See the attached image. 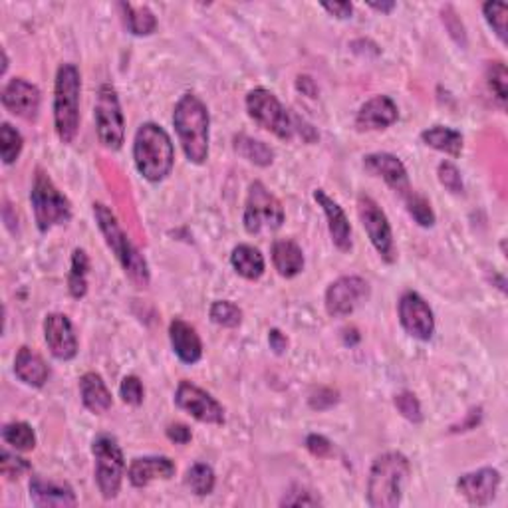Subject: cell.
<instances>
[{"mask_svg":"<svg viewBox=\"0 0 508 508\" xmlns=\"http://www.w3.org/2000/svg\"><path fill=\"white\" fill-rule=\"evenodd\" d=\"M498 486H501V473L493 467H485L459 477L457 491L467 498L469 504L486 506L495 501Z\"/></svg>","mask_w":508,"mask_h":508,"instance_id":"17","label":"cell"},{"mask_svg":"<svg viewBox=\"0 0 508 508\" xmlns=\"http://www.w3.org/2000/svg\"><path fill=\"white\" fill-rule=\"evenodd\" d=\"M246 112L256 125L274 133L282 142H292L297 135L308 143L318 140V133L314 132V127L298 116L290 114V109H286L282 101L266 88H254L248 91Z\"/></svg>","mask_w":508,"mask_h":508,"instance_id":"1","label":"cell"},{"mask_svg":"<svg viewBox=\"0 0 508 508\" xmlns=\"http://www.w3.org/2000/svg\"><path fill=\"white\" fill-rule=\"evenodd\" d=\"M88 274H90V256L84 248H73L72 264L68 272V290L72 298H84L88 294Z\"/></svg>","mask_w":508,"mask_h":508,"instance_id":"31","label":"cell"},{"mask_svg":"<svg viewBox=\"0 0 508 508\" xmlns=\"http://www.w3.org/2000/svg\"><path fill=\"white\" fill-rule=\"evenodd\" d=\"M369 298V284L362 276H341L326 290L324 306L331 318H346Z\"/></svg>","mask_w":508,"mask_h":508,"instance_id":"12","label":"cell"},{"mask_svg":"<svg viewBox=\"0 0 508 508\" xmlns=\"http://www.w3.org/2000/svg\"><path fill=\"white\" fill-rule=\"evenodd\" d=\"M22 147H24V137L16 127L6 122L0 125V155H3L4 165H13L18 157H21Z\"/></svg>","mask_w":508,"mask_h":508,"instance_id":"35","label":"cell"},{"mask_svg":"<svg viewBox=\"0 0 508 508\" xmlns=\"http://www.w3.org/2000/svg\"><path fill=\"white\" fill-rule=\"evenodd\" d=\"M314 201L318 202V207H322L328 220V230L331 237V243L341 253H349L354 246L352 240V225H349V219L346 217L344 209H341L338 202L326 195L324 189L314 191Z\"/></svg>","mask_w":508,"mask_h":508,"instance_id":"19","label":"cell"},{"mask_svg":"<svg viewBox=\"0 0 508 508\" xmlns=\"http://www.w3.org/2000/svg\"><path fill=\"white\" fill-rule=\"evenodd\" d=\"M395 409L400 411L405 419L411 421V423H421L423 421V409H421V403L415 393L411 392H401L395 395L393 400Z\"/></svg>","mask_w":508,"mask_h":508,"instance_id":"40","label":"cell"},{"mask_svg":"<svg viewBox=\"0 0 508 508\" xmlns=\"http://www.w3.org/2000/svg\"><path fill=\"white\" fill-rule=\"evenodd\" d=\"M80 397L90 413L101 415L112 409L114 397L108 390L104 377L96 372H86L80 377Z\"/></svg>","mask_w":508,"mask_h":508,"instance_id":"25","label":"cell"},{"mask_svg":"<svg viewBox=\"0 0 508 508\" xmlns=\"http://www.w3.org/2000/svg\"><path fill=\"white\" fill-rule=\"evenodd\" d=\"M30 501L34 506L40 508H70L78 504L76 493L66 483H56V480H46L39 475L30 477Z\"/></svg>","mask_w":508,"mask_h":508,"instance_id":"21","label":"cell"},{"mask_svg":"<svg viewBox=\"0 0 508 508\" xmlns=\"http://www.w3.org/2000/svg\"><path fill=\"white\" fill-rule=\"evenodd\" d=\"M403 199H405V209H408L415 223L423 228H429L435 225L437 217H435V212H433V207L427 199L415 191H409Z\"/></svg>","mask_w":508,"mask_h":508,"instance_id":"36","label":"cell"},{"mask_svg":"<svg viewBox=\"0 0 508 508\" xmlns=\"http://www.w3.org/2000/svg\"><path fill=\"white\" fill-rule=\"evenodd\" d=\"M169 340L175 356H177L183 364L193 366L201 362L202 357V341L197 334V330L181 318H175L169 324Z\"/></svg>","mask_w":508,"mask_h":508,"instance_id":"23","label":"cell"},{"mask_svg":"<svg viewBox=\"0 0 508 508\" xmlns=\"http://www.w3.org/2000/svg\"><path fill=\"white\" fill-rule=\"evenodd\" d=\"M409 475L411 463L403 452H383L369 469L367 504L374 508H395L401 503Z\"/></svg>","mask_w":508,"mask_h":508,"instance_id":"5","label":"cell"},{"mask_svg":"<svg viewBox=\"0 0 508 508\" xmlns=\"http://www.w3.org/2000/svg\"><path fill=\"white\" fill-rule=\"evenodd\" d=\"M3 441L21 452H29L36 447V433L29 423L13 421L3 427Z\"/></svg>","mask_w":508,"mask_h":508,"instance_id":"33","label":"cell"},{"mask_svg":"<svg viewBox=\"0 0 508 508\" xmlns=\"http://www.w3.org/2000/svg\"><path fill=\"white\" fill-rule=\"evenodd\" d=\"M94 217L99 233L104 235L106 245L109 246V251L116 254L117 263L122 264L127 279L132 280L137 288H147L151 280L150 264H147L140 248L132 243V238L127 237L122 225H119L114 211L104 205V202H94Z\"/></svg>","mask_w":508,"mask_h":508,"instance_id":"3","label":"cell"},{"mask_svg":"<svg viewBox=\"0 0 508 508\" xmlns=\"http://www.w3.org/2000/svg\"><path fill=\"white\" fill-rule=\"evenodd\" d=\"M94 122L99 143L109 151L122 150L125 142V117L114 86H99L94 104Z\"/></svg>","mask_w":508,"mask_h":508,"instance_id":"10","label":"cell"},{"mask_svg":"<svg viewBox=\"0 0 508 508\" xmlns=\"http://www.w3.org/2000/svg\"><path fill=\"white\" fill-rule=\"evenodd\" d=\"M175 463L169 457H137L127 469V478L135 488L151 485L153 480H169L175 475Z\"/></svg>","mask_w":508,"mask_h":508,"instance_id":"22","label":"cell"},{"mask_svg":"<svg viewBox=\"0 0 508 508\" xmlns=\"http://www.w3.org/2000/svg\"><path fill=\"white\" fill-rule=\"evenodd\" d=\"M298 90L304 91V94H308L310 98H316L318 94V88L314 84V80L310 76H300L298 78Z\"/></svg>","mask_w":508,"mask_h":508,"instance_id":"50","label":"cell"},{"mask_svg":"<svg viewBox=\"0 0 508 508\" xmlns=\"http://www.w3.org/2000/svg\"><path fill=\"white\" fill-rule=\"evenodd\" d=\"M173 125L177 132L181 150L189 163L202 165L209 159V109L199 96L185 94L173 112Z\"/></svg>","mask_w":508,"mask_h":508,"instance_id":"2","label":"cell"},{"mask_svg":"<svg viewBox=\"0 0 508 508\" xmlns=\"http://www.w3.org/2000/svg\"><path fill=\"white\" fill-rule=\"evenodd\" d=\"M30 202L34 211V220L40 233H48L54 227L66 225L72 219V202L68 197L62 195V191L56 187V183L42 168L36 169L32 189H30Z\"/></svg>","mask_w":508,"mask_h":508,"instance_id":"7","label":"cell"},{"mask_svg":"<svg viewBox=\"0 0 508 508\" xmlns=\"http://www.w3.org/2000/svg\"><path fill=\"white\" fill-rule=\"evenodd\" d=\"M421 142L431 150L451 157H461V153H463V135L457 129L445 125H433L425 129V132H421Z\"/></svg>","mask_w":508,"mask_h":508,"instance_id":"28","label":"cell"},{"mask_svg":"<svg viewBox=\"0 0 508 508\" xmlns=\"http://www.w3.org/2000/svg\"><path fill=\"white\" fill-rule=\"evenodd\" d=\"M233 147L237 155L243 157L248 163L256 165V168H271L274 161V150L261 140H254L251 135L240 133L233 140Z\"/></svg>","mask_w":508,"mask_h":508,"instance_id":"30","label":"cell"},{"mask_svg":"<svg viewBox=\"0 0 508 508\" xmlns=\"http://www.w3.org/2000/svg\"><path fill=\"white\" fill-rule=\"evenodd\" d=\"M322 8H324L328 14L340 18V21L352 18V14H354V4L352 3H322Z\"/></svg>","mask_w":508,"mask_h":508,"instance_id":"47","label":"cell"},{"mask_svg":"<svg viewBox=\"0 0 508 508\" xmlns=\"http://www.w3.org/2000/svg\"><path fill=\"white\" fill-rule=\"evenodd\" d=\"M357 217L362 220V227L369 237V243L374 245L375 253L380 254L383 263L393 264L397 261V248L390 219H387L383 209L369 195H359Z\"/></svg>","mask_w":508,"mask_h":508,"instance_id":"11","label":"cell"},{"mask_svg":"<svg viewBox=\"0 0 508 508\" xmlns=\"http://www.w3.org/2000/svg\"><path fill=\"white\" fill-rule=\"evenodd\" d=\"M91 455L96 459V485L106 501H112L122 491L125 475V457L119 443L112 435H98L91 443Z\"/></svg>","mask_w":508,"mask_h":508,"instance_id":"9","label":"cell"},{"mask_svg":"<svg viewBox=\"0 0 508 508\" xmlns=\"http://www.w3.org/2000/svg\"><path fill=\"white\" fill-rule=\"evenodd\" d=\"M14 374L18 380L29 387H44L50 377V367L40 354H36L29 346H22L14 357Z\"/></svg>","mask_w":508,"mask_h":508,"instance_id":"24","label":"cell"},{"mask_svg":"<svg viewBox=\"0 0 508 508\" xmlns=\"http://www.w3.org/2000/svg\"><path fill=\"white\" fill-rule=\"evenodd\" d=\"M306 449L314 457L320 459L331 455V443L324 435H316V433H312V435L306 437Z\"/></svg>","mask_w":508,"mask_h":508,"instance_id":"45","label":"cell"},{"mask_svg":"<svg viewBox=\"0 0 508 508\" xmlns=\"http://www.w3.org/2000/svg\"><path fill=\"white\" fill-rule=\"evenodd\" d=\"M0 101L6 112H11L16 117H22L26 122H34L40 114V104H42V94L39 86L30 84L24 78H13L6 82L0 94Z\"/></svg>","mask_w":508,"mask_h":508,"instance_id":"15","label":"cell"},{"mask_svg":"<svg viewBox=\"0 0 508 508\" xmlns=\"http://www.w3.org/2000/svg\"><path fill=\"white\" fill-rule=\"evenodd\" d=\"M243 225L248 235L274 233L284 225L282 202L263 181L251 183L245 201Z\"/></svg>","mask_w":508,"mask_h":508,"instance_id":"8","label":"cell"},{"mask_svg":"<svg viewBox=\"0 0 508 508\" xmlns=\"http://www.w3.org/2000/svg\"><path fill=\"white\" fill-rule=\"evenodd\" d=\"M133 163L142 177L150 183L168 179L175 163V147L161 125L147 122L133 137Z\"/></svg>","mask_w":508,"mask_h":508,"instance_id":"4","label":"cell"},{"mask_svg":"<svg viewBox=\"0 0 508 508\" xmlns=\"http://www.w3.org/2000/svg\"><path fill=\"white\" fill-rule=\"evenodd\" d=\"M6 70H8V56H6V52L3 50V76L6 73Z\"/></svg>","mask_w":508,"mask_h":508,"instance_id":"52","label":"cell"},{"mask_svg":"<svg viewBox=\"0 0 508 508\" xmlns=\"http://www.w3.org/2000/svg\"><path fill=\"white\" fill-rule=\"evenodd\" d=\"M269 344H271V349L274 354H284L286 349H288V338H286L280 330H276L272 328L269 331Z\"/></svg>","mask_w":508,"mask_h":508,"instance_id":"48","label":"cell"},{"mask_svg":"<svg viewBox=\"0 0 508 508\" xmlns=\"http://www.w3.org/2000/svg\"><path fill=\"white\" fill-rule=\"evenodd\" d=\"M230 264L238 276L246 280H258L266 271L263 253L251 245H238L230 253Z\"/></svg>","mask_w":508,"mask_h":508,"instance_id":"27","label":"cell"},{"mask_svg":"<svg viewBox=\"0 0 508 508\" xmlns=\"http://www.w3.org/2000/svg\"><path fill=\"white\" fill-rule=\"evenodd\" d=\"M480 418H483V409H473L470 411L469 415H467V421L465 423H461L459 425V429H455V431H469V429H475L477 425H478V421H480Z\"/></svg>","mask_w":508,"mask_h":508,"instance_id":"49","label":"cell"},{"mask_svg":"<svg viewBox=\"0 0 508 508\" xmlns=\"http://www.w3.org/2000/svg\"><path fill=\"white\" fill-rule=\"evenodd\" d=\"M30 470H32V465L26 459L13 455V452L6 449L0 452V473H3V477H6L8 480L21 478L24 475H29Z\"/></svg>","mask_w":508,"mask_h":508,"instance_id":"39","label":"cell"},{"mask_svg":"<svg viewBox=\"0 0 508 508\" xmlns=\"http://www.w3.org/2000/svg\"><path fill=\"white\" fill-rule=\"evenodd\" d=\"M397 117H400V109L390 96H374L359 108L356 127L357 132H380V129L392 127Z\"/></svg>","mask_w":508,"mask_h":508,"instance_id":"20","label":"cell"},{"mask_svg":"<svg viewBox=\"0 0 508 508\" xmlns=\"http://www.w3.org/2000/svg\"><path fill=\"white\" fill-rule=\"evenodd\" d=\"M124 24L129 34L133 36H150L157 30V18L150 6H135L129 3H119Z\"/></svg>","mask_w":508,"mask_h":508,"instance_id":"29","label":"cell"},{"mask_svg":"<svg viewBox=\"0 0 508 508\" xmlns=\"http://www.w3.org/2000/svg\"><path fill=\"white\" fill-rule=\"evenodd\" d=\"M175 405L185 413H189L193 419L207 425H223L225 423V408L215 397L202 387L183 380L175 392Z\"/></svg>","mask_w":508,"mask_h":508,"instance_id":"13","label":"cell"},{"mask_svg":"<svg viewBox=\"0 0 508 508\" xmlns=\"http://www.w3.org/2000/svg\"><path fill=\"white\" fill-rule=\"evenodd\" d=\"M367 6L374 8V11H377V13L390 14L395 8V3H367Z\"/></svg>","mask_w":508,"mask_h":508,"instance_id":"51","label":"cell"},{"mask_svg":"<svg viewBox=\"0 0 508 508\" xmlns=\"http://www.w3.org/2000/svg\"><path fill=\"white\" fill-rule=\"evenodd\" d=\"M165 435H168V439L171 443H175V445H187V443H191V439H193L191 429L183 423L168 425V429H165Z\"/></svg>","mask_w":508,"mask_h":508,"instance_id":"46","label":"cell"},{"mask_svg":"<svg viewBox=\"0 0 508 508\" xmlns=\"http://www.w3.org/2000/svg\"><path fill=\"white\" fill-rule=\"evenodd\" d=\"M209 316L212 320V324H217L220 328H238L240 322H243V310L230 300H217L211 304Z\"/></svg>","mask_w":508,"mask_h":508,"instance_id":"37","label":"cell"},{"mask_svg":"<svg viewBox=\"0 0 508 508\" xmlns=\"http://www.w3.org/2000/svg\"><path fill=\"white\" fill-rule=\"evenodd\" d=\"M82 76L73 64H62L54 82V127L62 143L70 145L80 132Z\"/></svg>","mask_w":508,"mask_h":508,"instance_id":"6","label":"cell"},{"mask_svg":"<svg viewBox=\"0 0 508 508\" xmlns=\"http://www.w3.org/2000/svg\"><path fill=\"white\" fill-rule=\"evenodd\" d=\"M506 13L508 6L504 3H485L483 4V16L491 26L493 32L498 36V40L506 44Z\"/></svg>","mask_w":508,"mask_h":508,"instance_id":"38","label":"cell"},{"mask_svg":"<svg viewBox=\"0 0 508 508\" xmlns=\"http://www.w3.org/2000/svg\"><path fill=\"white\" fill-rule=\"evenodd\" d=\"M302 248L290 238L274 240L272 245V264L282 279H294L304 271Z\"/></svg>","mask_w":508,"mask_h":508,"instance_id":"26","label":"cell"},{"mask_svg":"<svg viewBox=\"0 0 508 508\" xmlns=\"http://www.w3.org/2000/svg\"><path fill=\"white\" fill-rule=\"evenodd\" d=\"M44 340L50 354L60 362H70L78 356V336L66 314L52 312L44 318Z\"/></svg>","mask_w":508,"mask_h":508,"instance_id":"16","label":"cell"},{"mask_svg":"<svg viewBox=\"0 0 508 508\" xmlns=\"http://www.w3.org/2000/svg\"><path fill=\"white\" fill-rule=\"evenodd\" d=\"M119 397H122L124 403L127 405H137L143 403V397H145V390H143V383L137 375H127L122 380V385H119Z\"/></svg>","mask_w":508,"mask_h":508,"instance_id":"42","label":"cell"},{"mask_svg":"<svg viewBox=\"0 0 508 508\" xmlns=\"http://www.w3.org/2000/svg\"><path fill=\"white\" fill-rule=\"evenodd\" d=\"M324 501L316 495L308 491V488L294 486L290 493H286V496L280 501V506H322Z\"/></svg>","mask_w":508,"mask_h":508,"instance_id":"43","label":"cell"},{"mask_svg":"<svg viewBox=\"0 0 508 508\" xmlns=\"http://www.w3.org/2000/svg\"><path fill=\"white\" fill-rule=\"evenodd\" d=\"M215 470L207 463H195L187 470V475H185V485L197 496H209L215 491Z\"/></svg>","mask_w":508,"mask_h":508,"instance_id":"32","label":"cell"},{"mask_svg":"<svg viewBox=\"0 0 508 508\" xmlns=\"http://www.w3.org/2000/svg\"><path fill=\"white\" fill-rule=\"evenodd\" d=\"M485 78H486L488 90H491V94L496 99V104L504 109L506 98H508V72H506L504 62H498V60L486 62Z\"/></svg>","mask_w":508,"mask_h":508,"instance_id":"34","label":"cell"},{"mask_svg":"<svg viewBox=\"0 0 508 508\" xmlns=\"http://www.w3.org/2000/svg\"><path fill=\"white\" fill-rule=\"evenodd\" d=\"M364 169L372 175V177H380L385 181L387 187H392L401 197L408 195L411 191L408 169H405L403 161L400 157L392 153H369L364 157Z\"/></svg>","mask_w":508,"mask_h":508,"instance_id":"18","label":"cell"},{"mask_svg":"<svg viewBox=\"0 0 508 508\" xmlns=\"http://www.w3.org/2000/svg\"><path fill=\"white\" fill-rule=\"evenodd\" d=\"M336 403H338V393L331 392V390H326V387H320L318 393L310 395V408L318 409V411H324Z\"/></svg>","mask_w":508,"mask_h":508,"instance_id":"44","label":"cell"},{"mask_svg":"<svg viewBox=\"0 0 508 508\" xmlns=\"http://www.w3.org/2000/svg\"><path fill=\"white\" fill-rule=\"evenodd\" d=\"M437 177L443 187H445L449 193H452V195H461V193L465 191L463 177H461V171L457 169L455 163L441 161L437 168Z\"/></svg>","mask_w":508,"mask_h":508,"instance_id":"41","label":"cell"},{"mask_svg":"<svg viewBox=\"0 0 508 508\" xmlns=\"http://www.w3.org/2000/svg\"><path fill=\"white\" fill-rule=\"evenodd\" d=\"M401 328L419 341H429L435 334V316L425 298L418 292H405L397 304Z\"/></svg>","mask_w":508,"mask_h":508,"instance_id":"14","label":"cell"}]
</instances>
